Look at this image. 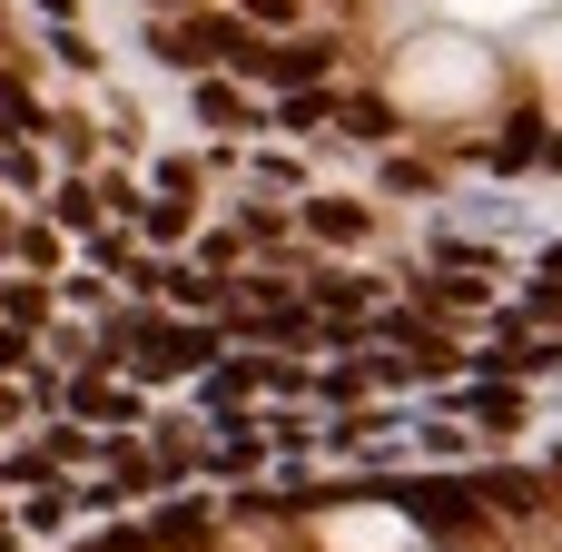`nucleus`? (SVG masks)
Returning <instances> with one entry per match:
<instances>
[{
    "label": "nucleus",
    "instance_id": "nucleus-1",
    "mask_svg": "<svg viewBox=\"0 0 562 552\" xmlns=\"http://www.w3.org/2000/svg\"><path fill=\"white\" fill-rule=\"evenodd\" d=\"M316 552H425V523L405 504H336L316 514Z\"/></svg>",
    "mask_w": 562,
    "mask_h": 552
},
{
    "label": "nucleus",
    "instance_id": "nucleus-5",
    "mask_svg": "<svg viewBox=\"0 0 562 552\" xmlns=\"http://www.w3.org/2000/svg\"><path fill=\"white\" fill-rule=\"evenodd\" d=\"M543 158H553V168H562V138H553V148H543Z\"/></svg>",
    "mask_w": 562,
    "mask_h": 552
},
{
    "label": "nucleus",
    "instance_id": "nucleus-3",
    "mask_svg": "<svg viewBox=\"0 0 562 552\" xmlns=\"http://www.w3.org/2000/svg\"><path fill=\"white\" fill-rule=\"evenodd\" d=\"M366 227H375V217H366L356 198H316V207H306V237H326V247H356Z\"/></svg>",
    "mask_w": 562,
    "mask_h": 552
},
{
    "label": "nucleus",
    "instance_id": "nucleus-4",
    "mask_svg": "<svg viewBox=\"0 0 562 552\" xmlns=\"http://www.w3.org/2000/svg\"><path fill=\"white\" fill-rule=\"evenodd\" d=\"M40 10H49V20H69V10H79V0H40Z\"/></svg>",
    "mask_w": 562,
    "mask_h": 552
},
{
    "label": "nucleus",
    "instance_id": "nucleus-2",
    "mask_svg": "<svg viewBox=\"0 0 562 552\" xmlns=\"http://www.w3.org/2000/svg\"><path fill=\"white\" fill-rule=\"evenodd\" d=\"M247 49H257V40H247L237 20H207V10L158 20V59H168V69H217V59H227V69H247Z\"/></svg>",
    "mask_w": 562,
    "mask_h": 552
},
{
    "label": "nucleus",
    "instance_id": "nucleus-6",
    "mask_svg": "<svg viewBox=\"0 0 562 552\" xmlns=\"http://www.w3.org/2000/svg\"><path fill=\"white\" fill-rule=\"evenodd\" d=\"M425 552H454V543H425Z\"/></svg>",
    "mask_w": 562,
    "mask_h": 552
}]
</instances>
